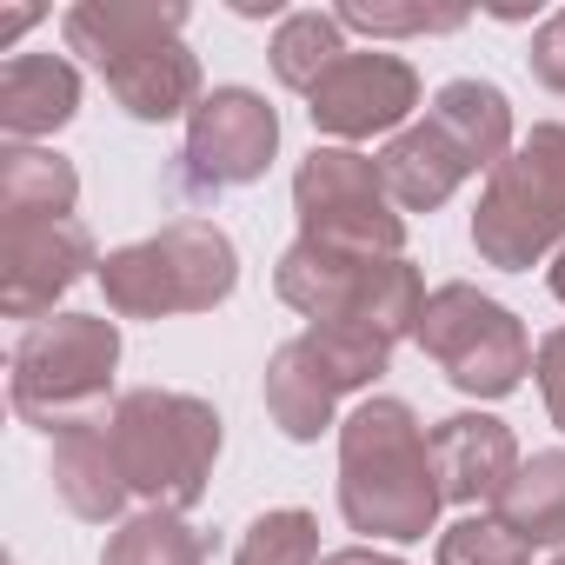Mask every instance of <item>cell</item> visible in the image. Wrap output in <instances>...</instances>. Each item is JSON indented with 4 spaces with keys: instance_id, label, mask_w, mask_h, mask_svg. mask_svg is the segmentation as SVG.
I'll return each instance as SVG.
<instances>
[{
    "instance_id": "cell-8",
    "label": "cell",
    "mask_w": 565,
    "mask_h": 565,
    "mask_svg": "<svg viewBox=\"0 0 565 565\" xmlns=\"http://www.w3.org/2000/svg\"><path fill=\"white\" fill-rule=\"evenodd\" d=\"M419 94L426 87L406 54H347L307 94V120L327 134V147H360L373 134H406Z\"/></svg>"
},
{
    "instance_id": "cell-21",
    "label": "cell",
    "mask_w": 565,
    "mask_h": 565,
    "mask_svg": "<svg viewBox=\"0 0 565 565\" xmlns=\"http://www.w3.org/2000/svg\"><path fill=\"white\" fill-rule=\"evenodd\" d=\"M532 552H545V545H565V446H552V452H532L519 472H512V486L499 492V505H492Z\"/></svg>"
},
{
    "instance_id": "cell-26",
    "label": "cell",
    "mask_w": 565,
    "mask_h": 565,
    "mask_svg": "<svg viewBox=\"0 0 565 565\" xmlns=\"http://www.w3.org/2000/svg\"><path fill=\"white\" fill-rule=\"evenodd\" d=\"M439 565H532V545L499 512H466L439 532Z\"/></svg>"
},
{
    "instance_id": "cell-24",
    "label": "cell",
    "mask_w": 565,
    "mask_h": 565,
    "mask_svg": "<svg viewBox=\"0 0 565 565\" xmlns=\"http://www.w3.org/2000/svg\"><path fill=\"white\" fill-rule=\"evenodd\" d=\"M233 565H320V519L300 512V505L259 512V519L239 532Z\"/></svg>"
},
{
    "instance_id": "cell-4",
    "label": "cell",
    "mask_w": 565,
    "mask_h": 565,
    "mask_svg": "<svg viewBox=\"0 0 565 565\" xmlns=\"http://www.w3.org/2000/svg\"><path fill=\"white\" fill-rule=\"evenodd\" d=\"M472 246L499 273H532L539 259L565 246V120H539L486 173Z\"/></svg>"
},
{
    "instance_id": "cell-30",
    "label": "cell",
    "mask_w": 565,
    "mask_h": 565,
    "mask_svg": "<svg viewBox=\"0 0 565 565\" xmlns=\"http://www.w3.org/2000/svg\"><path fill=\"white\" fill-rule=\"evenodd\" d=\"M320 565H406L399 552H373V545H340V552H327Z\"/></svg>"
},
{
    "instance_id": "cell-25",
    "label": "cell",
    "mask_w": 565,
    "mask_h": 565,
    "mask_svg": "<svg viewBox=\"0 0 565 565\" xmlns=\"http://www.w3.org/2000/svg\"><path fill=\"white\" fill-rule=\"evenodd\" d=\"M307 347H313L320 366L340 380V393H360V386H373V380L393 366V347H386V340H373V333H360V327H340V320L307 327Z\"/></svg>"
},
{
    "instance_id": "cell-6",
    "label": "cell",
    "mask_w": 565,
    "mask_h": 565,
    "mask_svg": "<svg viewBox=\"0 0 565 565\" xmlns=\"http://www.w3.org/2000/svg\"><path fill=\"white\" fill-rule=\"evenodd\" d=\"M294 213H300V239L366 253V259L406 253V213L393 206L380 160L360 147H313L294 173Z\"/></svg>"
},
{
    "instance_id": "cell-29",
    "label": "cell",
    "mask_w": 565,
    "mask_h": 565,
    "mask_svg": "<svg viewBox=\"0 0 565 565\" xmlns=\"http://www.w3.org/2000/svg\"><path fill=\"white\" fill-rule=\"evenodd\" d=\"M525 61H532V81H539V87L565 94V8L532 28V54H525Z\"/></svg>"
},
{
    "instance_id": "cell-31",
    "label": "cell",
    "mask_w": 565,
    "mask_h": 565,
    "mask_svg": "<svg viewBox=\"0 0 565 565\" xmlns=\"http://www.w3.org/2000/svg\"><path fill=\"white\" fill-rule=\"evenodd\" d=\"M34 21H41V14H34V8H14V14H8V21H0V41H21V34H28V28H34Z\"/></svg>"
},
{
    "instance_id": "cell-13",
    "label": "cell",
    "mask_w": 565,
    "mask_h": 565,
    "mask_svg": "<svg viewBox=\"0 0 565 565\" xmlns=\"http://www.w3.org/2000/svg\"><path fill=\"white\" fill-rule=\"evenodd\" d=\"M180 28H186V0H81V8L61 14L67 47L87 54L94 67H114L127 54L180 41Z\"/></svg>"
},
{
    "instance_id": "cell-20",
    "label": "cell",
    "mask_w": 565,
    "mask_h": 565,
    "mask_svg": "<svg viewBox=\"0 0 565 565\" xmlns=\"http://www.w3.org/2000/svg\"><path fill=\"white\" fill-rule=\"evenodd\" d=\"M100 294L120 320H173L186 313L180 307V279H173V259L160 253V239H134V246H114L100 259Z\"/></svg>"
},
{
    "instance_id": "cell-11",
    "label": "cell",
    "mask_w": 565,
    "mask_h": 565,
    "mask_svg": "<svg viewBox=\"0 0 565 565\" xmlns=\"http://www.w3.org/2000/svg\"><path fill=\"white\" fill-rule=\"evenodd\" d=\"M47 479H54L61 505H67L74 519H87V525L120 519V505L134 499V486H127V472H120V452H114V426H107L100 413L54 433Z\"/></svg>"
},
{
    "instance_id": "cell-5",
    "label": "cell",
    "mask_w": 565,
    "mask_h": 565,
    "mask_svg": "<svg viewBox=\"0 0 565 565\" xmlns=\"http://www.w3.org/2000/svg\"><path fill=\"white\" fill-rule=\"evenodd\" d=\"M413 340L466 399H505L532 373V333L519 327V313L499 307L492 294L466 287V279H446V287L426 294Z\"/></svg>"
},
{
    "instance_id": "cell-17",
    "label": "cell",
    "mask_w": 565,
    "mask_h": 565,
    "mask_svg": "<svg viewBox=\"0 0 565 565\" xmlns=\"http://www.w3.org/2000/svg\"><path fill=\"white\" fill-rule=\"evenodd\" d=\"M153 239H160V253L173 259L180 307H186V313H213V307L233 300V287H239V246H233L226 226L180 213V220H167Z\"/></svg>"
},
{
    "instance_id": "cell-23",
    "label": "cell",
    "mask_w": 565,
    "mask_h": 565,
    "mask_svg": "<svg viewBox=\"0 0 565 565\" xmlns=\"http://www.w3.org/2000/svg\"><path fill=\"white\" fill-rule=\"evenodd\" d=\"M100 565H206V532H193L186 512L147 505L107 532Z\"/></svg>"
},
{
    "instance_id": "cell-19",
    "label": "cell",
    "mask_w": 565,
    "mask_h": 565,
    "mask_svg": "<svg viewBox=\"0 0 565 565\" xmlns=\"http://www.w3.org/2000/svg\"><path fill=\"white\" fill-rule=\"evenodd\" d=\"M426 120H439L452 140H459V153L472 160V173H492L519 140H512V100L492 87V81H446L439 94H433V107H426Z\"/></svg>"
},
{
    "instance_id": "cell-33",
    "label": "cell",
    "mask_w": 565,
    "mask_h": 565,
    "mask_svg": "<svg viewBox=\"0 0 565 565\" xmlns=\"http://www.w3.org/2000/svg\"><path fill=\"white\" fill-rule=\"evenodd\" d=\"M552 565H565V552H558V558H552Z\"/></svg>"
},
{
    "instance_id": "cell-2",
    "label": "cell",
    "mask_w": 565,
    "mask_h": 565,
    "mask_svg": "<svg viewBox=\"0 0 565 565\" xmlns=\"http://www.w3.org/2000/svg\"><path fill=\"white\" fill-rule=\"evenodd\" d=\"M107 426H114L120 472H127V486L147 505L193 512L206 499V479H213V459H220V439L226 433H220V413L200 393L134 386V393L114 399Z\"/></svg>"
},
{
    "instance_id": "cell-18",
    "label": "cell",
    "mask_w": 565,
    "mask_h": 565,
    "mask_svg": "<svg viewBox=\"0 0 565 565\" xmlns=\"http://www.w3.org/2000/svg\"><path fill=\"white\" fill-rule=\"evenodd\" d=\"M81 206V173L54 147H0V226L28 220H74Z\"/></svg>"
},
{
    "instance_id": "cell-22",
    "label": "cell",
    "mask_w": 565,
    "mask_h": 565,
    "mask_svg": "<svg viewBox=\"0 0 565 565\" xmlns=\"http://www.w3.org/2000/svg\"><path fill=\"white\" fill-rule=\"evenodd\" d=\"M347 54H353V47H347V28L333 21V8H300V14H287V21H279V34H273V47H266L279 87H294V94H313Z\"/></svg>"
},
{
    "instance_id": "cell-32",
    "label": "cell",
    "mask_w": 565,
    "mask_h": 565,
    "mask_svg": "<svg viewBox=\"0 0 565 565\" xmlns=\"http://www.w3.org/2000/svg\"><path fill=\"white\" fill-rule=\"evenodd\" d=\"M545 279H552V300H558V307H565V246H558V259H552V266H545Z\"/></svg>"
},
{
    "instance_id": "cell-15",
    "label": "cell",
    "mask_w": 565,
    "mask_h": 565,
    "mask_svg": "<svg viewBox=\"0 0 565 565\" xmlns=\"http://www.w3.org/2000/svg\"><path fill=\"white\" fill-rule=\"evenodd\" d=\"M100 81H107V94L134 114V120H147V127H167V120H180V114H193L206 94H200V54L186 47V41H160V47H147V54H127V61H114V67H100Z\"/></svg>"
},
{
    "instance_id": "cell-12",
    "label": "cell",
    "mask_w": 565,
    "mask_h": 565,
    "mask_svg": "<svg viewBox=\"0 0 565 565\" xmlns=\"http://www.w3.org/2000/svg\"><path fill=\"white\" fill-rule=\"evenodd\" d=\"M380 180L393 193L399 213H439L466 180H472V160L459 153V140L439 127V120H413L406 134H393L380 153Z\"/></svg>"
},
{
    "instance_id": "cell-7",
    "label": "cell",
    "mask_w": 565,
    "mask_h": 565,
    "mask_svg": "<svg viewBox=\"0 0 565 565\" xmlns=\"http://www.w3.org/2000/svg\"><path fill=\"white\" fill-rule=\"evenodd\" d=\"M279 153V114L253 87H213L186 114V147H180V180L186 193H226L253 186Z\"/></svg>"
},
{
    "instance_id": "cell-1",
    "label": "cell",
    "mask_w": 565,
    "mask_h": 565,
    "mask_svg": "<svg viewBox=\"0 0 565 565\" xmlns=\"http://www.w3.org/2000/svg\"><path fill=\"white\" fill-rule=\"evenodd\" d=\"M433 433L406 399H366L340 419V512L366 539L413 545L439 525Z\"/></svg>"
},
{
    "instance_id": "cell-16",
    "label": "cell",
    "mask_w": 565,
    "mask_h": 565,
    "mask_svg": "<svg viewBox=\"0 0 565 565\" xmlns=\"http://www.w3.org/2000/svg\"><path fill=\"white\" fill-rule=\"evenodd\" d=\"M266 413H273V426L287 433L294 446H313V439L333 426V413H340V380L320 366V353L307 347V333L273 347V360H266Z\"/></svg>"
},
{
    "instance_id": "cell-3",
    "label": "cell",
    "mask_w": 565,
    "mask_h": 565,
    "mask_svg": "<svg viewBox=\"0 0 565 565\" xmlns=\"http://www.w3.org/2000/svg\"><path fill=\"white\" fill-rule=\"evenodd\" d=\"M114 373H120V327L107 313H54L14 340L8 399L28 426L54 439L61 426L94 419V406L114 393Z\"/></svg>"
},
{
    "instance_id": "cell-10",
    "label": "cell",
    "mask_w": 565,
    "mask_h": 565,
    "mask_svg": "<svg viewBox=\"0 0 565 565\" xmlns=\"http://www.w3.org/2000/svg\"><path fill=\"white\" fill-rule=\"evenodd\" d=\"M519 439L492 413H452L433 426V472L452 505H499V492L519 472Z\"/></svg>"
},
{
    "instance_id": "cell-27",
    "label": "cell",
    "mask_w": 565,
    "mask_h": 565,
    "mask_svg": "<svg viewBox=\"0 0 565 565\" xmlns=\"http://www.w3.org/2000/svg\"><path fill=\"white\" fill-rule=\"evenodd\" d=\"M333 21L353 34H373V41H399V34H452L472 21V8H426V0L419 8H373V0H340Z\"/></svg>"
},
{
    "instance_id": "cell-28",
    "label": "cell",
    "mask_w": 565,
    "mask_h": 565,
    "mask_svg": "<svg viewBox=\"0 0 565 565\" xmlns=\"http://www.w3.org/2000/svg\"><path fill=\"white\" fill-rule=\"evenodd\" d=\"M532 373H539V399H545V419L565 433V327H552L532 353Z\"/></svg>"
},
{
    "instance_id": "cell-9",
    "label": "cell",
    "mask_w": 565,
    "mask_h": 565,
    "mask_svg": "<svg viewBox=\"0 0 565 565\" xmlns=\"http://www.w3.org/2000/svg\"><path fill=\"white\" fill-rule=\"evenodd\" d=\"M100 273V246L87 220H28L0 226V313L8 320H54V300Z\"/></svg>"
},
{
    "instance_id": "cell-14",
    "label": "cell",
    "mask_w": 565,
    "mask_h": 565,
    "mask_svg": "<svg viewBox=\"0 0 565 565\" xmlns=\"http://www.w3.org/2000/svg\"><path fill=\"white\" fill-rule=\"evenodd\" d=\"M81 114V67L67 54H8L0 67V134L34 147Z\"/></svg>"
}]
</instances>
